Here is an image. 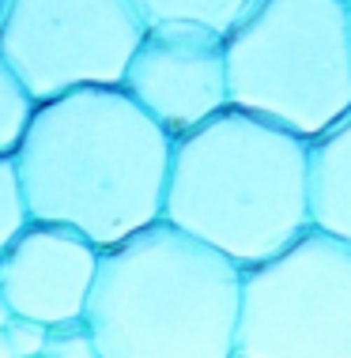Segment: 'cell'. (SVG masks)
I'll return each instance as SVG.
<instances>
[{"mask_svg": "<svg viewBox=\"0 0 351 358\" xmlns=\"http://www.w3.org/2000/svg\"><path fill=\"white\" fill-rule=\"evenodd\" d=\"M170 148L121 87H83L34 106L12 155L27 215L76 230L102 253L163 219Z\"/></svg>", "mask_w": 351, "mask_h": 358, "instance_id": "6da1fadb", "label": "cell"}, {"mask_svg": "<svg viewBox=\"0 0 351 358\" xmlns=\"http://www.w3.org/2000/svg\"><path fill=\"white\" fill-rule=\"evenodd\" d=\"M163 222L257 268L310 230L306 140L223 110L170 148Z\"/></svg>", "mask_w": 351, "mask_h": 358, "instance_id": "7a4b0ae2", "label": "cell"}, {"mask_svg": "<svg viewBox=\"0 0 351 358\" xmlns=\"http://www.w3.org/2000/svg\"><path fill=\"white\" fill-rule=\"evenodd\" d=\"M242 268L155 222L99 253L83 324L102 358H234Z\"/></svg>", "mask_w": 351, "mask_h": 358, "instance_id": "3957f363", "label": "cell"}, {"mask_svg": "<svg viewBox=\"0 0 351 358\" xmlns=\"http://www.w3.org/2000/svg\"><path fill=\"white\" fill-rule=\"evenodd\" d=\"M227 106L314 140L351 110L347 0H257L223 34Z\"/></svg>", "mask_w": 351, "mask_h": 358, "instance_id": "277c9868", "label": "cell"}, {"mask_svg": "<svg viewBox=\"0 0 351 358\" xmlns=\"http://www.w3.org/2000/svg\"><path fill=\"white\" fill-rule=\"evenodd\" d=\"M234 358H351V245L310 227L246 268Z\"/></svg>", "mask_w": 351, "mask_h": 358, "instance_id": "5b68a950", "label": "cell"}, {"mask_svg": "<svg viewBox=\"0 0 351 358\" xmlns=\"http://www.w3.org/2000/svg\"><path fill=\"white\" fill-rule=\"evenodd\" d=\"M144 31L132 0H4L0 57L42 106L83 87H121Z\"/></svg>", "mask_w": 351, "mask_h": 358, "instance_id": "8992f818", "label": "cell"}, {"mask_svg": "<svg viewBox=\"0 0 351 358\" xmlns=\"http://www.w3.org/2000/svg\"><path fill=\"white\" fill-rule=\"evenodd\" d=\"M121 91L170 140L200 129L227 110L223 34L193 23H155L144 31Z\"/></svg>", "mask_w": 351, "mask_h": 358, "instance_id": "52a82bcc", "label": "cell"}, {"mask_svg": "<svg viewBox=\"0 0 351 358\" xmlns=\"http://www.w3.org/2000/svg\"><path fill=\"white\" fill-rule=\"evenodd\" d=\"M99 268V249L83 234L50 222H31L0 253V294L12 317L57 328L83 321Z\"/></svg>", "mask_w": 351, "mask_h": 358, "instance_id": "ba28073f", "label": "cell"}, {"mask_svg": "<svg viewBox=\"0 0 351 358\" xmlns=\"http://www.w3.org/2000/svg\"><path fill=\"white\" fill-rule=\"evenodd\" d=\"M310 227L351 245V110L306 140Z\"/></svg>", "mask_w": 351, "mask_h": 358, "instance_id": "9c48e42d", "label": "cell"}, {"mask_svg": "<svg viewBox=\"0 0 351 358\" xmlns=\"http://www.w3.org/2000/svg\"><path fill=\"white\" fill-rule=\"evenodd\" d=\"M144 23H193L208 27L216 34H227L257 0H132Z\"/></svg>", "mask_w": 351, "mask_h": 358, "instance_id": "30bf717a", "label": "cell"}, {"mask_svg": "<svg viewBox=\"0 0 351 358\" xmlns=\"http://www.w3.org/2000/svg\"><path fill=\"white\" fill-rule=\"evenodd\" d=\"M34 102L15 80V72L0 57V155H15L19 140H23L27 124H31Z\"/></svg>", "mask_w": 351, "mask_h": 358, "instance_id": "8fae6325", "label": "cell"}, {"mask_svg": "<svg viewBox=\"0 0 351 358\" xmlns=\"http://www.w3.org/2000/svg\"><path fill=\"white\" fill-rule=\"evenodd\" d=\"M31 227L27 215V200H23V185H19V170L12 155H0V253Z\"/></svg>", "mask_w": 351, "mask_h": 358, "instance_id": "7c38bea8", "label": "cell"}, {"mask_svg": "<svg viewBox=\"0 0 351 358\" xmlns=\"http://www.w3.org/2000/svg\"><path fill=\"white\" fill-rule=\"evenodd\" d=\"M38 358H102L83 321H68L46 332V347Z\"/></svg>", "mask_w": 351, "mask_h": 358, "instance_id": "4fadbf2b", "label": "cell"}, {"mask_svg": "<svg viewBox=\"0 0 351 358\" xmlns=\"http://www.w3.org/2000/svg\"><path fill=\"white\" fill-rule=\"evenodd\" d=\"M46 332H50V328H42L34 321H23V317H12L8 328H4V336H8V343H12L15 358H38V355H42Z\"/></svg>", "mask_w": 351, "mask_h": 358, "instance_id": "5bb4252c", "label": "cell"}, {"mask_svg": "<svg viewBox=\"0 0 351 358\" xmlns=\"http://www.w3.org/2000/svg\"><path fill=\"white\" fill-rule=\"evenodd\" d=\"M8 321H12V309H8L4 294H0V328H8Z\"/></svg>", "mask_w": 351, "mask_h": 358, "instance_id": "9a60e30c", "label": "cell"}, {"mask_svg": "<svg viewBox=\"0 0 351 358\" xmlns=\"http://www.w3.org/2000/svg\"><path fill=\"white\" fill-rule=\"evenodd\" d=\"M0 358H15L12 355V343H8V336H4V328H0Z\"/></svg>", "mask_w": 351, "mask_h": 358, "instance_id": "2e32d148", "label": "cell"}, {"mask_svg": "<svg viewBox=\"0 0 351 358\" xmlns=\"http://www.w3.org/2000/svg\"><path fill=\"white\" fill-rule=\"evenodd\" d=\"M0 8H4V0H0Z\"/></svg>", "mask_w": 351, "mask_h": 358, "instance_id": "e0dca14e", "label": "cell"}, {"mask_svg": "<svg viewBox=\"0 0 351 358\" xmlns=\"http://www.w3.org/2000/svg\"><path fill=\"white\" fill-rule=\"evenodd\" d=\"M347 4H351V0H347Z\"/></svg>", "mask_w": 351, "mask_h": 358, "instance_id": "ac0fdd59", "label": "cell"}]
</instances>
